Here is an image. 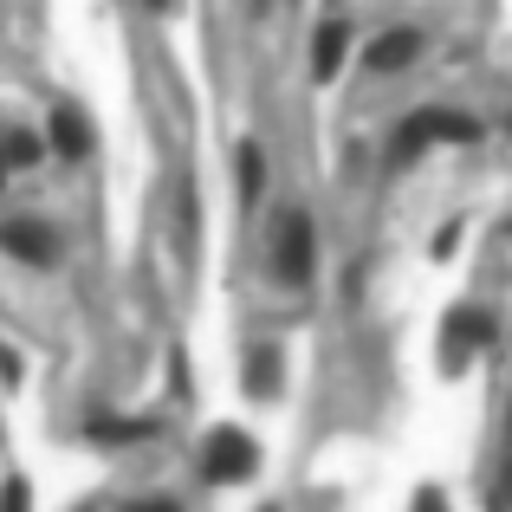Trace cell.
I'll return each instance as SVG.
<instances>
[{
  "label": "cell",
  "instance_id": "obj_1",
  "mask_svg": "<svg viewBox=\"0 0 512 512\" xmlns=\"http://www.w3.org/2000/svg\"><path fill=\"white\" fill-rule=\"evenodd\" d=\"M318 234H312V221H305L299 208H286L279 214V240H273V273L286 279V286H305L312 279V266H318Z\"/></svg>",
  "mask_w": 512,
  "mask_h": 512
},
{
  "label": "cell",
  "instance_id": "obj_2",
  "mask_svg": "<svg viewBox=\"0 0 512 512\" xmlns=\"http://www.w3.org/2000/svg\"><path fill=\"white\" fill-rule=\"evenodd\" d=\"M253 461H260V448H253V435H240V428H214V435L201 441V480H214V487L247 480Z\"/></svg>",
  "mask_w": 512,
  "mask_h": 512
},
{
  "label": "cell",
  "instance_id": "obj_3",
  "mask_svg": "<svg viewBox=\"0 0 512 512\" xmlns=\"http://www.w3.org/2000/svg\"><path fill=\"white\" fill-rule=\"evenodd\" d=\"M396 143L402 150H422V143H480V124L467 111H435V104H428V111H415L409 124L396 130Z\"/></svg>",
  "mask_w": 512,
  "mask_h": 512
},
{
  "label": "cell",
  "instance_id": "obj_4",
  "mask_svg": "<svg viewBox=\"0 0 512 512\" xmlns=\"http://www.w3.org/2000/svg\"><path fill=\"white\" fill-rule=\"evenodd\" d=\"M0 247H7L13 260H26V266H52L59 234H52V227H39V221H7V227H0Z\"/></svg>",
  "mask_w": 512,
  "mask_h": 512
},
{
  "label": "cell",
  "instance_id": "obj_5",
  "mask_svg": "<svg viewBox=\"0 0 512 512\" xmlns=\"http://www.w3.org/2000/svg\"><path fill=\"white\" fill-rule=\"evenodd\" d=\"M415 52H422V33H415V26H389V33L363 52V65H370V72H402Z\"/></svg>",
  "mask_w": 512,
  "mask_h": 512
},
{
  "label": "cell",
  "instance_id": "obj_6",
  "mask_svg": "<svg viewBox=\"0 0 512 512\" xmlns=\"http://www.w3.org/2000/svg\"><path fill=\"white\" fill-rule=\"evenodd\" d=\"M52 150L72 156V163H78V156H91V124L78 111H59V117H52Z\"/></svg>",
  "mask_w": 512,
  "mask_h": 512
},
{
  "label": "cell",
  "instance_id": "obj_7",
  "mask_svg": "<svg viewBox=\"0 0 512 512\" xmlns=\"http://www.w3.org/2000/svg\"><path fill=\"white\" fill-rule=\"evenodd\" d=\"M344 46H350V26H344V20H325V26H318L312 72H318V78H331V72H338V59H344Z\"/></svg>",
  "mask_w": 512,
  "mask_h": 512
},
{
  "label": "cell",
  "instance_id": "obj_8",
  "mask_svg": "<svg viewBox=\"0 0 512 512\" xmlns=\"http://www.w3.org/2000/svg\"><path fill=\"white\" fill-rule=\"evenodd\" d=\"M247 389H253V396H273V389H279V350L273 344H260L247 357Z\"/></svg>",
  "mask_w": 512,
  "mask_h": 512
},
{
  "label": "cell",
  "instance_id": "obj_9",
  "mask_svg": "<svg viewBox=\"0 0 512 512\" xmlns=\"http://www.w3.org/2000/svg\"><path fill=\"white\" fill-rule=\"evenodd\" d=\"M0 150H7V163H13V169H33L39 156H46V150H39V137H33V130H13V137H0Z\"/></svg>",
  "mask_w": 512,
  "mask_h": 512
},
{
  "label": "cell",
  "instance_id": "obj_10",
  "mask_svg": "<svg viewBox=\"0 0 512 512\" xmlns=\"http://www.w3.org/2000/svg\"><path fill=\"white\" fill-rule=\"evenodd\" d=\"M260 182H266V156H260V143H247V150H240V195H260Z\"/></svg>",
  "mask_w": 512,
  "mask_h": 512
},
{
  "label": "cell",
  "instance_id": "obj_11",
  "mask_svg": "<svg viewBox=\"0 0 512 512\" xmlns=\"http://www.w3.org/2000/svg\"><path fill=\"white\" fill-rule=\"evenodd\" d=\"M454 338H461V344H487V338H493V325H487L480 312H467V318H454Z\"/></svg>",
  "mask_w": 512,
  "mask_h": 512
},
{
  "label": "cell",
  "instance_id": "obj_12",
  "mask_svg": "<svg viewBox=\"0 0 512 512\" xmlns=\"http://www.w3.org/2000/svg\"><path fill=\"white\" fill-rule=\"evenodd\" d=\"M91 435H104V441H137V435H150V422H91Z\"/></svg>",
  "mask_w": 512,
  "mask_h": 512
},
{
  "label": "cell",
  "instance_id": "obj_13",
  "mask_svg": "<svg viewBox=\"0 0 512 512\" xmlns=\"http://www.w3.org/2000/svg\"><path fill=\"white\" fill-rule=\"evenodd\" d=\"M150 7H169V0H150Z\"/></svg>",
  "mask_w": 512,
  "mask_h": 512
},
{
  "label": "cell",
  "instance_id": "obj_14",
  "mask_svg": "<svg viewBox=\"0 0 512 512\" xmlns=\"http://www.w3.org/2000/svg\"><path fill=\"white\" fill-rule=\"evenodd\" d=\"M0 163H7V150H0Z\"/></svg>",
  "mask_w": 512,
  "mask_h": 512
}]
</instances>
